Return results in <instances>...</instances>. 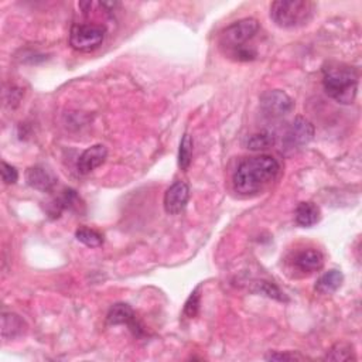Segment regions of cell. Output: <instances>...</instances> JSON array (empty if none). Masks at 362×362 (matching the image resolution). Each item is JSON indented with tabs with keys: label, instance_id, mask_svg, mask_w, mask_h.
<instances>
[{
	"label": "cell",
	"instance_id": "6da1fadb",
	"mask_svg": "<svg viewBox=\"0 0 362 362\" xmlns=\"http://www.w3.org/2000/svg\"><path fill=\"white\" fill-rule=\"evenodd\" d=\"M279 170L278 160L272 156L263 154L245 158L234 173V189L241 195L259 194L274 183Z\"/></svg>",
	"mask_w": 362,
	"mask_h": 362
},
{
	"label": "cell",
	"instance_id": "7a4b0ae2",
	"mask_svg": "<svg viewBox=\"0 0 362 362\" xmlns=\"http://www.w3.org/2000/svg\"><path fill=\"white\" fill-rule=\"evenodd\" d=\"M359 75L355 68L343 62L323 65V86L326 94L338 104L351 105L358 93Z\"/></svg>",
	"mask_w": 362,
	"mask_h": 362
},
{
	"label": "cell",
	"instance_id": "3957f363",
	"mask_svg": "<svg viewBox=\"0 0 362 362\" xmlns=\"http://www.w3.org/2000/svg\"><path fill=\"white\" fill-rule=\"evenodd\" d=\"M259 32V23L255 19H242L226 27L219 36V45L238 61H252L258 57L252 45H248Z\"/></svg>",
	"mask_w": 362,
	"mask_h": 362
},
{
	"label": "cell",
	"instance_id": "277c9868",
	"mask_svg": "<svg viewBox=\"0 0 362 362\" xmlns=\"http://www.w3.org/2000/svg\"><path fill=\"white\" fill-rule=\"evenodd\" d=\"M315 13V3L310 0H278L270 6V19L282 29L306 26Z\"/></svg>",
	"mask_w": 362,
	"mask_h": 362
},
{
	"label": "cell",
	"instance_id": "5b68a950",
	"mask_svg": "<svg viewBox=\"0 0 362 362\" xmlns=\"http://www.w3.org/2000/svg\"><path fill=\"white\" fill-rule=\"evenodd\" d=\"M106 30L94 23H78L70 32V45L80 53H90L97 50L105 40Z\"/></svg>",
	"mask_w": 362,
	"mask_h": 362
},
{
	"label": "cell",
	"instance_id": "8992f818",
	"mask_svg": "<svg viewBox=\"0 0 362 362\" xmlns=\"http://www.w3.org/2000/svg\"><path fill=\"white\" fill-rule=\"evenodd\" d=\"M293 99L280 89L266 90L261 95V110L269 119H280L293 110Z\"/></svg>",
	"mask_w": 362,
	"mask_h": 362
},
{
	"label": "cell",
	"instance_id": "52a82bcc",
	"mask_svg": "<svg viewBox=\"0 0 362 362\" xmlns=\"http://www.w3.org/2000/svg\"><path fill=\"white\" fill-rule=\"evenodd\" d=\"M314 138V126L310 121L298 117L287 128L283 136L285 149L294 150L309 145Z\"/></svg>",
	"mask_w": 362,
	"mask_h": 362
},
{
	"label": "cell",
	"instance_id": "ba28073f",
	"mask_svg": "<svg viewBox=\"0 0 362 362\" xmlns=\"http://www.w3.org/2000/svg\"><path fill=\"white\" fill-rule=\"evenodd\" d=\"M190 200V189L184 181H176L165 193L163 206L165 211L170 215L183 213Z\"/></svg>",
	"mask_w": 362,
	"mask_h": 362
},
{
	"label": "cell",
	"instance_id": "9c48e42d",
	"mask_svg": "<svg viewBox=\"0 0 362 362\" xmlns=\"http://www.w3.org/2000/svg\"><path fill=\"white\" fill-rule=\"evenodd\" d=\"M106 322L109 326H128L134 335H141L143 328L136 320V314L133 309L126 303H117L109 309L106 315Z\"/></svg>",
	"mask_w": 362,
	"mask_h": 362
},
{
	"label": "cell",
	"instance_id": "30bf717a",
	"mask_svg": "<svg viewBox=\"0 0 362 362\" xmlns=\"http://www.w3.org/2000/svg\"><path fill=\"white\" fill-rule=\"evenodd\" d=\"M108 157V149L104 145H94L84 150V153L80 156L77 169L78 173L85 176L90 171H94L99 166H102Z\"/></svg>",
	"mask_w": 362,
	"mask_h": 362
},
{
	"label": "cell",
	"instance_id": "8fae6325",
	"mask_svg": "<svg viewBox=\"0 0 362 362\" xmlns=\"http://www.w3.org/2000/svg\"><path fill=\"white\" fill-rule=\"evenodd\" d=\"M26 181L34 190L50 193L57 184V177L47 169L41 166H33L26 171Z\"/></svg>",
	"mask_w": 362,
	"mask_h": 362
},
{
	"label": "cell",
	"instance_id": "7c38bea8",
	"mask_svg": "<svg viewBox=\"0 0 362 362\" xmlns=\"http://www.w3.org/2000/svg\"><path fill=\"white\" fill-rule=\"evenodd\" d=\"M293 263L303 274H313L324 266V256L317 249H304V251L296 254Z\"/></svg>",
	"mask_w": 362,
	"mask_h": 362
},
{
	"label": "cell",
	"instance_id": "4fadbf2b",
	"mask_svg": "<svg viewBox=\"0 0 362 362\" xmlns=\"http://www.w3.org/2000/svg\"><path fill=\"white\" fill-rule=\"evenodd\" d=\"M27 326L26 322L16 313H3L2 314V337L6 341L16 339L25 334Z\"/></svg>",
	"mask_w": 362,
	"mask_h": 362
},
{
	"label": "cell",
	"instance_id": "5bb4252c",
	"mask_svg": "<svg viewBox=\"0 0 362 362\" xmlns=\"http://www.w3.org/2000/svg\"><path fill=\"white\" fill-rule=\"evenodd\" d=\"M343 282H344V275L339 270L333 269V270L326 272L324 275H322L319 279H317V282L314 285V290L317 293L327 296V294H333L339 287H341Z\"/></svg>",
	"mask_w": 362,
	"mask_h": 362
},
{
	"label": "cell",
	"instance_id": "9a60e30c",
	"mask_svg": "<svg viewBox=\"0 0 362 362\" xmlns=\"http://www.w3.org/2000/svg\"><path fill=\"white\" fill-rule=\"evenodd\" d=\"M294 219L303 228H311L320 221V208L313 202L303 201L298 206L296 213H294Z\"/></svg>",
	"mask_w": 362,
	"mask_h": 362
},
{
	"label": "cell",
	"instance_id": "2e32d148",
	"mask_svg": "<svg viewBox=\"0 0 362 362\" xmlns=\"http://www.w3.org/2000/svg\"><path fill=\"white\" fill-rule=\"evenodd\" d=\"M275 134L269 132V130H262L259 133L251 134L249 138L246 139V147L249 150H254V152H261V150H266L269 147H272L275 145Z\"/></svg>",
	"mask_w": 362,
	"mask_h": 362
},
{
	"label": "cell",
	"instance_id": "e0dca14e",
	"mask_svg": "<svg viewBox=\"0 0 362 362\" xmlns=\"http://www.w3.org/2000/svg\"><path fill=\"white\" fill-rule=\"evenodd\" d=\"M256 294H263V296L269 299H275L278 302H287L286 294L274 283L266 282V280H258L254 283V287L251 289Z\"/></svg>",
	"mask_w": 362,
	"mask_h": 362
},
{
	"label": "cell",
	"instance_id": "ac0fdd59",
	"mask_svg": "<svg viewBox=\"0 0 362 362\" xmlns=\"http://www.w3.org/2000/svg\"><path fill=\"white\" fill-rule=\"evenodd\" d=\"M191 160H193V139L189 133H186L183 136V139H181L178 147V167L183 171H187L189 167L191 166Z\"/></svg>",
	"mask_w": 362,
	"mask_h": 362
},
{
	"label": "cell",
	"instance_id": "d6986e66",
	"mask_svg": "<svg viewBox=\"0 0 362 362\" xmlns=\"http://www.w3.org/2000/svg\"><path fill=\"white\" fill-rule=\"evenodd\" d=\"M324 359L326 361H355L357 357L350 344L337 343L327 351Z\"/></svg>",
	"mask_w": 362,
	"mask_h": 362
},
{
	"label": "cell",
	"instance_id": "ffe728a7",
	"mask_svg": "<svg viewBox=\"0 0 362 362\" xmlns=\"http://www.w3.org/2000/svg\"><path fill=\"white\" fill-rule=\"evenodd\" d=\"M75 238L88 248H99L104 242V238L99 232L89 228H80L75 232Z\"/></svg>",
	"mask_w": 362,
	"mask_h": 362
},
{
	"label": "cell",
	"instance_id": "44dd1931",
	"mask_svg": "<svg viewBox=\"0 0 362 362\" xmlns=\"http://www.w3.org/2000/svg\"><path fill=\"white\" fill-rule=\"evenodd\" d=\"M200 306H201V294H200V287H197L186 302L184 304V314L189 317V319H193L195 317L200 311Z\"/></svg>",
	"mask_w": 362,
	"mask_h": 362
},
{
	"label": "cell",
	"instance_id": "7402d4cb",
	"mask_svg": "<svg viewBox=\"0 0 362 362\" xmlns=\"http://www.w3.org/2000/svg\"><path fill=\"white\" fill-rule=\"evenodd\" d=\"M266 361H303L306 359L304 355L294 352V351H285V352H270L265 357Z\"/></svg>",
	"mask_w": 362,
	"mask_h": 362
},
{
	"label": "cell",
	"instance_id": "603a6c76",
	"mask_svg": "<svg viewBox=\"0 0 362 362\" xmlns=\"http://www.w3.org/2000/svg\"><path fill=\"white\" fill-rule=\"evenodd\" d=\"M2 180L8 186L16 184V181L19 180V171L16 170V167L8 165L6 162H2Z\"/></svg>",
	"mask_w": 362,
	"mask_h": 362
}]
</instances>
